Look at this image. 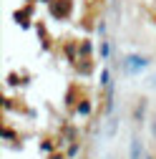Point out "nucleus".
<instances>
[{"mask_svg": "<svg viewBox=\"0 0 156 159\" xmlns=\"http://www.w3.org/2000/svg\"><path fill=\"white\" fill-rule=\"evenodd\" d=\"M139 154H141V149H139V139H133V144H131V157L139 159Z\"/></svg>", "mask_w": 156, "mask_h": 159, "instance_id": "f03ea898", "label": "nucleus"}, {"mask_svg": "<svg viewBox=\"0 0 156 159\" xmlns=\"http://www.w3.org/2000/svg\"><path fill=\"white\" fill-rule=\"evenodd\" d=\"M154 86H156V78H154Z\"/></svg>", "mask_w": 156, "mask_h": 159, "instance_id": "7ed1b4c3", "label": "nucleus"}, {"mask_svg": "<svg viewBox=\"0 0 156 159\" xmlns=\"http://www.w3.org/2000/svg\"><path fill=\"white\" fill-rule=\"evenodd\" d=\"M146 66V61H144V58H128V71H136V68H144Z\"/></svg>", "mask_w": 156, "mask_h": 159, "instance_id": "f257e3e1", "label": "nucleus"}]
</instances>
